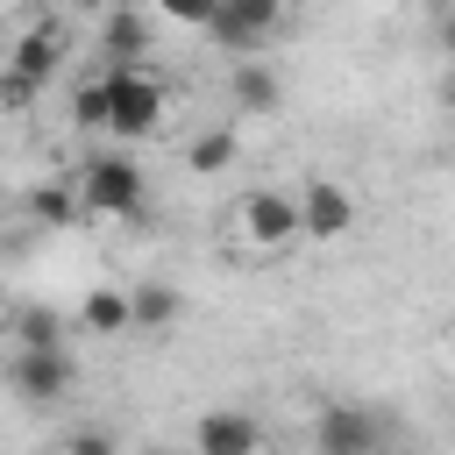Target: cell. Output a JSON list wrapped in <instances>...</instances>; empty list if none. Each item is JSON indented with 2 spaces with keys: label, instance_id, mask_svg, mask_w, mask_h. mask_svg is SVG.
<instances>
[{
  "label": "cell",
  "instance_id": "1",
  "mask_svg": "<svg viewBox=\"0 0 455 455\" xmlns=\"http://www.w3.org/2000/svg\"><path fill=\"white\" fill-rule=\"evenodd\" d=\"M100 92H107V135H121V142L149 135V128L164 121V107H171V92H164V78H156L149 64H135V71L107 64V71H100Z\"/></svg>",
  "mask_w": 455,
  "mask_h": 455
},
{
  "label": "cell",
  "instance_id": "2",
  "mask_svg": "<svg viewBox=\"0 0 455 455\" xmlns=\"http://www.w3.org/2000/svg\"><path fill=\"white\" fill-rule=\"evenodd\" d=\"M71 185H78V206L85 213H114V220H135L142 213V164L135 156H85L78 171H71Z\"/></svg>",
  "mask_w": 455,
  "mask_h": 455
},
{
  "label": "cell",
  "instance_id": "3",
  "mask_svg": "<svg viewBox=\"0 0 455 455\" xmlns=\"http://www.w3.org/2000/svg\"><path fill=\"white\" fill-rule=\"evenodd\" d=\"M384 441H391V419L355 398H334L313 419V455H384Z\"/></svg>",
  "mask_w": 455,
  "mask_h": 455
},
{
  "label": "cell",
  "instance_id": "4",
  "mask_svg": "<svg viewBox=\"0 0 455 455\" xmlns=\"http://www.w3.org/2000/svg\"><path fill=\"white\" fill-rule=\"evenodd\" d=\"M7 384H14L21 405H57L78 384V363H71V348H14L7 355Z\"/></svg>",
  "mask_w": 455,
  "mask_h": 455
},
{
  "label": "cell",
  "instance_id": "5",
  "mask_svg": "<svg viewBox=\"0 0 455 455\" xmlns=\"http://www.w3.org/2000/svg\"><path fill=\"white\" fill-rule=\"evenodd\" d=\"M277 28H284V7H270V0H228V7L206 14V36H213L235 64H242L263 36H277Z\"/></svg>",
  "mask_w": 455,
  "mask_h": 455
},
{
  "label": "cell",
  "instance_id": "6",
  "mask_svg": "<svg viewBox=\"0 0 455 455\" xmlns=\"http://www.w3.org/2000/svg\"><path fill=\"white\" fill-rule=\"evenodd\" d=\"M235 228H242L256 249H284V242H299V199L277 192V185H256V192H242Z\"/></svg>",
  "mask_w": 455,
  "mask_h": 455
},
{
  "label": "cell",
  "instance_id": "7",
  "mask_svg": "<svg viewBox=\"0 0 455 455\" xmlns=\"http://www.w3.org/2000/svg\"><path fill=\"white\" fill-rule=\"evenodd\" d=\"M291 199H299V235L306 242H341L355 228V199L334 178H306V192H291Z\"/></svg>",
  "mask_w": 455,
  "mask_h": 455
},
{
  "label": "cell",
  "instance_id": "8",
  "mask_svg": "<svg viewBox=\"0 0 455 455\" xmlns=\"http://www.w3.org/2000/svg\"><path fill=\"white\" fill-rule=\"evenodd\" d=\"M64 50H71V43H64V28H57V21H28V28L14 36V50H7L0 64H7L14 78H28V85L43 92V85H50L57 71H64Z\"/></svg>",
  "mask_w": 455,
  "mask_h": 455
},
{
  "label": "cell",
  "instance_id": "9",
  "mask_svg": "<svg viewBox=\"0 0 455 455\" xmlns=\"http://www.w3.org/2000/svg\"><path fill=\"white\" fill-rule=\"evenodd\" d=\"M192 455H263V427L242 405H213L192 427Z\"/></svg>",
  "mask_w": 455,
  "mask_h": 455
},
{
  "label": "cell",
  "instance_id": "10",
  "mask_svg": "<svg viewBox=\"0 0 455 455\" xmlns=\"http://www.w3.org/2000/svg\"><path fill=\"white\" fill-rule=\"evenodd\" d=\"M149 36H156V21H149L142 7H114V14L100 21V50H107V64H121V71H135V64L149 57Z\"/></svg>",
  "mask_w": 455,
  "mask_h": 455
},
{
  "label": "cell",
  "instance_id": "11",
  "mask_svg": "<svg viewBox=\"0 0 455 455\" xmlns=\"http://www.w3.org/2000/svg\"><path fill=\"white\" fill-rule=\"evenodd\" d=\"M228 100H235V114H270L284 100V78L263 57H242V64H228Z\"/></svg>",
  "mask_w": 455,
  "mask_h": 455
},
{
  "label": "cell",
  "instance_id": "12",
  "mask_svg": "<svg viewBox=\"0 0 455 455\" xmlns=\"http://www.w3.org/2000/svg\"><path fill=\"white\" fill-rule=\"evenodd\" d=\"M28 220H36V228H78V220H85V206H78V185H64V178H43V185H28Z\"/></svg>",
  "mask_w": 455,
  "mask_h": 455
},
{
  "label": "cell",
  "instance_id": "13",
  "mask_svg": "<svg viewBox=\"0 0 455 455\" xmlns=\"http://www.w3.org/2000/svg\"><path fill=\"white\" fill-rule=\"evenodd\" d=\"M78 327H85V334H128V327H135L128 291H121V284H92L85 306H78Z\"/></svg>",
  "mask_w": 455,
  "mask_h": 455
},
{
  "label": "cell",
  "instance_id": "14",
  "mask_svg": "<svg viewBox=\"0 0 455 455\" xmlns=\"http://www.w3.org/2000/svg\"><path fill=\"white\" fill-rule=\"evenodd\" d=\"M128 313H135V327H171L185 313V299L171 284H128Z\"/></svg>",
  "mask_w": 455,
  "mask_h": 455
},
{
  "label": "cell",
  "instance_id": "15",
  "mask_svg": "<svg viewBox=\"0 0 455 455\" xmlns=\"http://www.w3.org/2000/svg\"><path fill=\"white\" fill-rule=\"evenodd\" d=\"M235 156H242V135H235V128H206V135H199V142L185 149V164H192L199 178H213V171H228Z\"/></svg>",
  "mask_w": 455,
  "mask_h": 455
},
{
  "label": "cell",
  "instance_id": "16",
  "mask_svg": "<svg viewBox=\"0 0 455 455\" xmlns=\"http://www.w3.org/2000/svg\"><path fill=\"white\" fill-rule=\"evenodd\" d=\"M14 348H64V320L50 306H21L14 313Z\"/></svg>",
  "mask_w": 455,
  "mask_h": 455
},
{
  "label": "cell",
  "instance_id": "17",
  "mask_svg": "<svg viewBox=\"0 0 455 455\" xmlns=\"http://www.w3.org/2000/svg\"><path fill=\"white\" fill-rule=\"evenodd\" d=\"M50 455H121V448H114V434H107V427H78V434H64Z\"/></svg>",
  "mask_w": 455,
  "mask_h": 455
},
{
  "label": "cell",
  "instance_id": "18",
  "mask_svg": "<svg viewBox=\"0 0 455 455\" xmlns=\"http://www.w3.org/2000/svg\"><path fill=\"white\" fill-rule=\"evenodd\" d=\"M71 121H78V128H107V92H100V78L71 92Z\"/></svg>",
  "mask_w": 455,
  "mask_h": 455
},
{
  "label": "cell",
  "instance_id": "19",
  "mask_svg": "<svg viewBox=\"0 0 455 455\" xmlns=\"http://www.w3.org/2000/svg\"><path fill=\"white\" fill-rule=\"evenodd\" d=\"M36 100H43V92H36V85H28V78H14V71H7V64H0V107H7V114H28V107H36Z\"/></svg>",
  "mask_w": 455,
  "mask_h": 455
},
{
  "label": "cell",
  "instance_id": "20",
  "mask_svg": "<svg viewBox=\"0 0 455 455\" xmlns=\"http://www.w3.org/2000/svg\"><path fill=\"white\" fill-rule=\"evenodd\" d=\"M434 36H441V50L455 57V7H441V14H434Z\"/></svg>",
  "mask_w": 455,
  "mask_h": 455
},
{
  "label": "cell",
  "instance_id": "21",
  "mask_svg": "<svg viewBox=\"0 0 455 455\" xmlns=\"http://www.w3.org/2000/svg\"><path fill=\"white\" fill-rule=\"evenodd\" d=\"M441 100H448V107H455V71H448V85H441Z\"/></svg>",
  "mask_w": 455,
  "mask_h": 455
},
{
  "label": "cell",
  "instance_id": "22",
  "mask_svg": "<svg viewBox=\"0 0 455 455\" xmlns=\"http://www.w3.org/2000/svg\"><path fill=\"white\" fill-rule=\"evenodd\" d=\"M448 348H455V320H448Z\"/></svg>",
  "mask_w": 455,
  "mask_h": 455
}]
</instances>
